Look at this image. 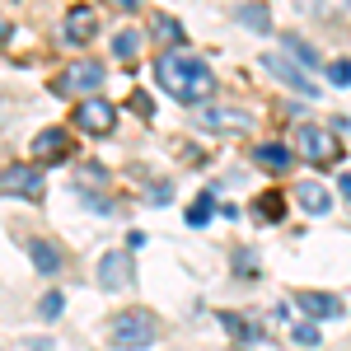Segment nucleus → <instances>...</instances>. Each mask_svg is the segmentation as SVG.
Returning <instances> with one entry per match:
<instances>
[{"instance_id":"nucleus-27","label":"nucleus","mask_w":351,"mask_h":351,"mask_svg":"<svg viewBox=\"0 0 351 351\" xmlns=\"http://www.w3.org/2000/svg\"><path fill=\"white\" fill-rule=\"evenodd\" d=\"M258 211H263V216H281V197H276V192H271V197H263V202H258Z\"/></svg>"},{"instance_id":"nucleus-23","label":"nucleus","mask_w":351,"mask_h":351,"mask_svg":"<svg viewBox=\"0 0 351 351\" xmlns=\"http://www.w3.org/2000/svg\"><path fill=\"white\" fill-rule=\"evenodd\" d=\"M220 324H225V328H230V332H234V337H239V342H253V328H248V324H243V319H239V314H220Z\"/></svg>"},{"instance_id":"nucleus-1","label":"nucleus","mask_w":351,"mask_h":351,"mask_svg":"<svg viewBox=\"0 0 351 351\" xmlns=\"http://www.w3.org/2000/svg\"><path fill=\"white\" fill-rule=\"evenodd\" d=\"M155 80H160L164 94H173L178 104H202L216 94V75L202 56L183 52V47H169V52L155 61Z\"/></svg>"},{"instance_id":"nucleus-3","label":"nucleus","mask_w":351,"mask_h":351,"mask_svg":"<svg viewBox=\"0 0 351 351\" xmlns=\"http://www.w3.org/2000/svg\"><path fill=\"white\" fill-rule=\"evenodd\" d=\"M71 122H75V132H84V136H108L112 127H117V108H112L108 99L89 94V99H80V108L71 112Z\"/></svg>"},{"instance_id":"nucleus-17","label":"nucleus","mask_w":351,"mask_h":351,"mask_svg":"<svg viewBox=\"0 0 351 351\" xmlns=\"http://www.w3.org/2000/svg\"><path fill=\"white\" fill-rule=\"evenodd\" d=\"M300 10H304L309 19H342L351 10V0H300Z\"/></svg>"},{"instance_id":"nucleus-11","label":"nucleus","mask_w":351,"mask_h":351,"mask_svg":"<svg viewBox=\"0 0 351 351\" xmlns=\"http://www.w3.org/2000/svg\"><path fill=\"white\" fill-rule=\"evenodd\" d=\"M132 281V258L127 253H104V263H99V286L104 291H122Z\"/></svg>"},{"instance_id":"nucleus-14","label":"nucleus","mask_w":351,"mask_h":351,"mask_svg":"<svg viewBox=\"0 0 351 351\" xmlns=\"http://www.w3.org/2000/svg\"><path fill=\"white\" fill-rule=\"evenodd\" d=\"M291 160H295V155H291L286 145H271V141L253 150V164H258V169H267V173H286V169H291Z\"/></svg>"},{"instance_id":"nucleus-2","label":"nucleus","mask_w":351,"mask_h":351,"mask_svg":"<svg viewBox=\"0 0 351 351\" xmlns=\"http://www.w3.org/2000/svg\"><path fill=\"white\" fill-rule=\"evenodd\" d=\"M155 337H160V324L145 309H122V314L108 319V347H117V351H141Z\"/></svg>"},{"instance_id":"nucleus-20","label":"nucleus","mask_w":351,"mask_h":351,"mask_svg":"<svg viewBox=\"0 0 351 351\" xmlns=\"http://www.w3.org/2000/svg\"><path fill=\"white\" fill-rule=\"evenodd\" d=\"M211 211H216V197H211V192H202V197L188 206V225H206V220H211Z\"/></svg>"},{"instance_id":"nucleus-30","label":"nucleus","mask_w":351,"mask_h":351,"mask_svg":"<svg viewBox=\"0 0 351 351\" xmlns=\"http://www.w3.org/2000/svg\"><path fill=\"white\" fill-rule=\"evenodd\" d=\"M0 28H5V24H0Z\"/></svg>"},{"instance_id":"nucleus-4","label":"nucleus","mask_w":351,"mask_h":351,"mask_svg":"<svg viewBox=\"0 0 351 351\" xmlns=\"http://www.w3.org/2000/svg\"><path fill=\"white\" fill-rule=\"evenodd\" d=\"M104 89V66L99 61H75V66H66V75L56 80V94H80V99H89V94H99Z\"/></svg>"},{"instance_id":"nucleus-9","label":"nucleus","mask_w":351,"mask_h":351,"mask_svg":"<svg viewBox=\"0 0 351 351\" xmlns=\"http://www.w3.org/2000/svg\"><path fill=\"white\" fill-rule=\"evenodd\" d=\"M0 183H5L10 197H28V202H38V197H43V173H38L33 164H14Z\"/></svg>"},{"instance_id":"nucleus-16","label":"nucleus","mask_w":351,"mask_h":351,"mask_svg":"<svg viewBox=\"0 0 351 351\" xmlns=\"http://www.w3.org/2000/svg\"><path fill=\"white\" fill-rule=\"evenodd\" d=\"M150 38L164 43V47H173V43H183V24L173 14H150Z\"/></svg>"},{"instance_id":"nucleus-5","label":"nucleus","mask_w":351,"mask_h":351,"mask_svg":"<svg viewBox=\"0 0 351 351\" xmlns=\"http://www.w3.org/2000/svg\"><path fill=\"white\" fill-rule=\"evenodd\" d=\"M263 71H271V75H276V80L286 84V89H295V94H304V99H319V84L309 80V75L300 71V66L291 61V56L267 52V56H263Z\"/></svg>"},{"instance_id":"nucleus-22","label":"nucleus","mask_w":351,"mask_h":351,"mask_svg":"<svg viewBox=\"0 0 351 351\" xmlns=\"http://www.w3.org/2000/svg\"><path fill=\"white\" fill-rule=\"evenodd\" d=\"M127 108H132L136 117H150V112H155V99H150L145 89H132V99H127Z\"/></svg>"},{"instance_id":"nucleus-6","label":"nucleus","mask_w":351,"mask_h":351,"mask_svg":"<svg viewBox=\"0 0 351 351\" xmlns=\"http://www.w3.org/2000/svg\"><path fill=\"white\" fill-rule=\"evenodd\" d=\"M295 150L304 155V160H314V164L337 160V141L328 136V127H314V122H304V127L295 132Z\"/></svg>"},{"instance_id":"nucleus-18","label":"nucleus","mask_w":351,"mask_h":351,"mask_svg":"<svg viewBox=\"0 0 351 351\" xmlns=\"http://www.w3.org/2000/svg\"><path fill=\"white\" fill-rule=\"evenodd\" d=\"M239 24H248L253 33H267V28H271L267 5H243V10H239Z\"/></svg>"},{"instance_id":"nucleus-15","label":"nucleus","mask_w":351,"mask_h":351,"mask_svg":"<svg viewBox=\"0 0 351 351\" xmlns=\"http://www.w3.org/2000/svg\"><path fill=\"white\" fill-rule=\"evenodd\" d=\"M28 258H33V267L43 271V276H52L61 267V248L52 239H28Z\"/></svg>"},{"instance_id":"nucleus-13","label":"nucleus","mask_w":351,"mask_h":351,"mask_svg":"<svg viewBox=\"0 0 351 351\" xmlns=\"http://www.w3.org/2000/svg\"><path fill=\"white\" fill-rule=\"evenodd\" d=\"M295 202L309 211V216H324L328 206H332V197H328L324 183H314V178H304V183H295Z\"/></svg>"},{"instance_id":"nucleus-26","label":"nucleus","mask_w":351,"mask_h":351,"mask_svg":"<svg viewBox=\"0 0 351 351\" xmlns=\"http://www.w3.org/2000/svg\"><path fill=\"white\" fill-rule=\"evenodd\" d=\"M291 337H295L300 347H319V324H314V319H309V324H300L295 332H291Z\"/></svg>"},{"instance_id":"nucleus-21","label":"nucleus","mask_w":351,"mask_h":351,"mask_svg":"<svg viewBox=\"0 0 351 351\" xmlns=\"http://www.w3.org/2000/svg\"><path fill=\"white\" fill-rule=\"evenodd\" d=\"M286 52L295 56V61H304V66H319V52L309 43H300V38H286Z\"/></svg>"},{"instance_id":"nucleus-25","label":"nucleus","mask_w":351,"mask_h":351,"mask_svg":"<svg viewBox=\"0 0 351 351\" xmlns=\"http://www.w3.org/2000/svg\"><path fill=\"white\" fill-rule=\"evenodd\" d=\"M61 304H66V295H61V291H47L43 304H38V314H43V319H56V314H61Z\"/></svg>"},{"instance_id":"nucleus-28","label":"nucleus","mask_w":351,"mask_h":351,"mask_svg":"<svg viewBox=\"0 0 351 351\" xmlns=\"http://www.w3.org/2000/svg\"><path fill=\"white\" fill-rule=\"evenodd\" d=\"M337 188H342V197L351 202V173H342V178H337Z\"/></svg>"},{"instance_id":"nucleus-7","label":"nucleus","mask_w":351,"mask_h":351,"mask_svg":"<svg viewBox=\"0 0 351 351\" xmlns=\"http://www.w3.org/2000/svg\"><path fill=\"white\" fill-rule=\"evenodd\" d=\"M71 150H75V141L66 136V127H43V132L33 136L38 164H61V160H71Z\"/></svg>"},{"instance_id":"nucleus-12","label":"nucleus","mask_w":351,"mask_h":351,"mask_svg":"<svg viewBox=\"0 0 351 351\" xmlns=\"http://www.w3.org/2000/svg\"><path fill=\"white\" fill-rule=\"evenodd\" d=\"M295 309H300V314H309V319H337V314H342V300L324 295V291H300Z\"/></svg>"},{"instance_id":"nucleus-8","label":"nucleus","mask_w":351,"mask_h":351,"mask_svg":"<svg viewBox=\"0 0 351 351\" xmlns=\"http://www.w3.org/2000/svg\"><path fill=\"white\" fill-rule=\"evenodd\" d=\"M61 33H66V43H94V33H99V14H94V5H71Z\"/></svg>"},{"instance_id":"nucleus-19","label":"nucleus","mask_w":351,"mask_h":351,"mask_svg":"<svg viewBox=\"0 0 351 351\" xmlns=\"http://www.w3.org/2000/svg\"><path fill=\"white\" fill-rule=\"evenodd\" d=\"M112 52L122 56V61H132V56L141 52V33H136V28H122V33L112 38Z\"/></svg>"},{"instance_id":"nucleus-29","label":"nucleus","mask_w":351,"mask_h":351,"mask_svg":"<svg viewBox=\"0 0 351 351\" xmlns=\"http://www.w3.org/2000/svg\"><path fill=\"white\" fill-rule=\"evenodd\" d=\"M112 5H117L122 14H132V10H136V5H141V0H112Z\"/></svg>"},{"instance_id":"nucleus-24","label":"nucleus","mask_w":351,"mask_h":351,"mask_svg":"<svg viewBox=\"0 0 351 351\" xmlns=\"http://www.w3.org/2000/svg\"><path fill=\"white\" fill-rule=\"evenodd\" d=\"M328 84L347 89V84H351V61H332V66H328Z\"/></svg>"},{"instance_id":"nucleus-10","label":"nucleus","mask_w":351,"mask_h":351,"mask_svg":"<svg viewBox=\"0 0 351 351\" xmlns=\"http://www.w3.org/2000/svg\"><path fill=\"white\" fill-rule=\"evenodd\" d=\"M197 122L206 132H248L253 127V117L248 112H234V108H206V112H197Z\"/></svg>"}]
</instances>
